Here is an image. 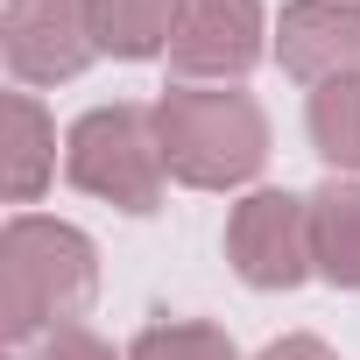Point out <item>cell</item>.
<instances>
[{
    "label": "cell",
    "instance_id": "ba28073f",
    "mask_svg": "<svg viewBox=\"0 0 360 360\" xmlns=\"http://www.w3.org/2000/svg\"><path fill=\"white\" fill-rule=\"evenodd\" d=\"M311 262L325 283L360 290V184H346V176L311 191Z\"/></svg>",
    "mask_w": 360,
    "mask_h": 360
},
{
    "label": "cell",
    "instance_id": "52a82bcc",
    "mask_svg": "<svg viewBox=\"0 0 360 360\" xmlns=\"http://www.w3.org/2000/svg\"><path fill=\"white\" fill-rule=\"evenodd\" d=\"M276 57L304 85L360 78V0H290L276 22Z\"/></svg>",
    "mask_w": 360,
    "mask_h": 360
},
{
    "label": "cell",
    "instance_id": "7a4b0ae2",
    "mask_svg": "<svg viewBox=\"0 0 360 360\" xmlns=\"http://www.w3.org/2000/svg\"><path fill=\"white\" fill-rule=\"evenodd\" d=\"M99 283V255L78 226L64 219H8L0 233V332L36 339L57 332Z\"/></svg>",
    "mask_w": 360,
    "mask_h": 360
},
{
    "label": "cell",
    "instance_id": "8fae6325",
    "mask_svg": "<svg viewBox=\"0 0 360 360\" xmlns=\"http://www.w3.org/2000/svg\"><path fill=\"white\" fill-rule=\"evenodd\" d=\"M311 148L332 169H360V78H332L311 92Z\"/></svg>",
    "mask_w": 360,
    "mask_h": 360
},
{
    "label": "cell",
    "instance_id": "4fadbf2b",
    "mask_svg": "<svg viewBox=\"0 0 360 360\" xmlns=\"http://www.w3.org/2000/svg\"><path fill=\"white\" fill-rule=\"evenodd\" d=\"M36 360H120V353H113L99 332H85V325H57V332H43Z\"/></svg>",
    "mask_w": 360,
    "mask_h": 360
},
{
    "label": "cell",
    "instance_id": "7c38bea8",
    "mask_svg": "<svg viewBox=\"0 0 360 360\" xmlns=\"http://www.w3.org/2000/svg\"><path fill=\"white\" fill-rule=\"evenodd\" d=\"M127 360H240V353H233V339H226L219 325H205V318H155V325L134 332Z\"/></svg>",
    "mask_w": 360,
    "mask_h": 360
},
{
    "label": "cell",
    "instance_id": "8992f818",
    "mask_svg": "<svg viewBox=\"0 0 360 360\" xmlns=\"http://www.w3.org/2000/svg\"><path fill=\"white\" fill-rule=\"evenodd\" d=\"M262 64V0H176L169 71L176 78H248Z\"/></svg>",
    "mask_w": 360,
    "mask_h": 360
},
{
    "label": "cell",
    "instance_id": "5bb4252c",
    "mask_svg": "<svg viewBox=\"0 0 360 360\" xmlns=\"http://www.w3.org/2000/svg\"><path fill=\"white\" fill-rule=\"evenodd\" d=\"M262 360H339L325 339H311V332H290V339H276V346H262Z\"/></svg>",
    "mask_w": 360,
    "mask_h": 360
},
{
    "label": "cell",
    "instance_id": "277c9868",
    "mask_svg": "<svg viewBox=\"0 0 360 360\" xmlns=\"http://www.w3.org/2000/svg\"><path fill=\"white\" fill-rule=\"evenodd\" d=\"M226 262L255 290H297L304 276H318V262H311V198L248 191L226 219Z\"/></svg>",
    "mask_w": 360,
    "mask_h": 360
},
{
    "label": "cell",
    "instance_id": "6da1fadb",
    "mask_svg": "<svg viewBox=\"0 0 360 360\" xmlns=\"http://www.w3.org/2000/svg\"><path fill=\"white\" fill-rule=\"evenodd\" d=\"M155 141L176 184L191 191H233L248 176H262L269 162V113L248 92H162L155 106Z\"/></svg>",
    "mask_w": 360,
    "mask_h": 360
},
{
    "label": "cell",
    "instance_id": "5b68a950",
    "mask_svg": "<svg viewBox=\"0 0 360 360\" xmlns=\"http://www.w3.org/2000/svg\"><path fill=\"white\" fill-rule=\"evenodd\" d=\"M0 36H8V71L22 85H64L99 57L85 0H8Z\"/></svg>",
    "mask_w": 360,
    "mask_h": 360
},
{
    "label": "cell",
    "instance_id": "3957f363",
    "mask_svg": "<svg viewBox=\"0 0 360 360\" xmlns=\"http://www.w3.org/2000/svg\"><path fill=\"white\" fill-rule=\"evenodd\" d=\"M64 169L71 184L120 205V212H155L162 205V141H155V113L141 106H92L71 134H64Z\"/></svg>",
    "mask_w": 360,
    "mask_h": 360
},
{
    "label": "cell",
    "instance_id": "9c48e42d",
    "mask_svg": "<svg viewBox=\"0 0 360 360\" xmlns=\"http://www.w3.org/2000/svg\"><path fill=\"white\" fill-rule=\"evenodd\" d=\"M92 15V36H99V57H155L169 50V29H176V0H85Z\"/></svg>",
    "mask_w": 360,
    "mask_h": 360
},
{
    "label": "cell",
    "instance_id": "30bf717a",
    "mask_svg": "<svg viewBox=\"0 0 360 360\" xmlns=\"http://www.w3.org/2000/svg\"><path fill=\"white\" fill-rule=\"evenodd\" d=\"M50 162H57V127L29 92H15L8 99V198L15 205H36V191L50 184Z\"/></svg>",
    "mask_w": 360,
    "mask_h": 360
}]
</instances>
